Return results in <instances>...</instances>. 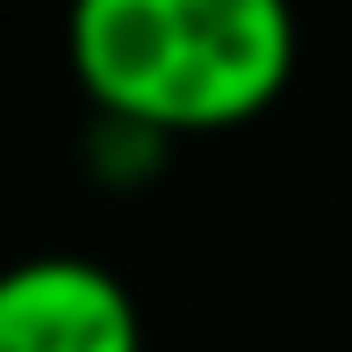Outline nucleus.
<instances>
[{"instance_id": "2", "label": "nucleus", "mask_w": 352, "mask_h": 352, "mask_svg": "<svg viewBox=\"0 0 352 352\" xmlns=\"http://www.w3.org/2000/svg\"><path fill=\"white\" fill-rule=\"evenodd\" d=\"M0 352H144L137 302L94 259H22L0 274Z\"/></svg>"}, {"instance_id": "1", "label": "nucleus", "mask_w": 352, "mask_h": 352, "mask_svg": "<svg viewBox=\"0 0 352 352\" xmlns=\"http://www.w3.org/2000/svg\"><path fill=\"white\" fill-rule=\"evenodd\" d=\"M295 0H72V79L116 130L209 137L266 116L295 79Z\"/></svg>"}]
</instances>
